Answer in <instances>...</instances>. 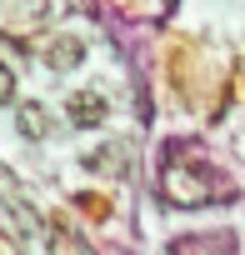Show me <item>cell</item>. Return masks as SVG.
<instances>
[{
  "label": "cell",
  "mask_w": 245,
  "mask_h": 255,
  "mask_svg": "<svg viewBox=\"0 0 245 255\" xmlns=\"http://www.w3.org/2000/svg\"><path fill=\"white\" fill-rule=\"evenodd\" d=\"M10 100H15V70L0 60V105H10Z\"/></svg>",
  "instance_id": "52a82bcc"
},
{
  "label": "cell",
  "mask_w": 245,
  "mask_h": 255,
  "mask_svg": "<svg viewBox=\"0 0 245 255\" xmlns=\"http://www.w3.org/2000/svg\"><path fill=\"white\" fill-rule=\"evenodd\" d=\"M15 130H20L25 140H45V135L55 130V120H50V110H45L40 100H20V105H15Z\"/></svg>",
  "instance_id": "7a4b0ae2"
},
{
  "label": "cell",
  "mask_w": 245,
  "mask_h": 255,
  "mask_svg": "<svg viewBox=\"0 0 245 255\" xmlns=\"http://www.w3.org/2000/svg\"><path fill=\"white\" fill-rule=\"evenodd\" d=\"M40 235H45L50 255H90V250H85V240H80L75 230H65V225H45Z\"/></svg>",
  "instance_id": "5b68a950"
},
{
  "label": "cell",
  "mask_w": 245,
  "mask_h": 255,
  "mask_svg": "<svg viewBox=\"0 0 245 255\" xmlns=\"http://www.w3.org/2000/svg\"><path fill=\"white\" fill-rule=\"evenodd\" d=\"M165 190H170V200H180V205H200V200H205L200 180L185 175V170H165Z\"/></svg>",
  "instance_id": "277c9868"
},
{
  "label": "cell",
  "mask_w": 245,
  "mask_h": 255,
  "mask_svg": "<svg viewBox=\"0 0 245 255\" xmlns=\"http://www.w3.org/2000/svg\"><path fill=\"white\" fill-rule=\"evenodd\" d=\"M85 170H95V175L125 170V145H100V150H90V155H85Z\"/></svg>",
  "instance_id": "8992f818"
},
{
  "label": "cell",
  "mask_w": 245,
  "mask_h": 255,
  "mask_svg": "<svg viewBox=\"0 0 245 255\" xmlns=\"http://www.w3.org/2000/svg\"><path fill=\"white\" fill-rule=\"evenodd\" d=\"M85 60V40L80 35H55L50 45H45V65L50 70H75Z\"/></svg>",
  "instance_id": "3957f363"
},
{
  "label": "cell",
  "mask_w": 245,
  "mask_h": 255,
  "mask_svg": "<svg viewBox=\"0 0 245 255\" xmlns=\"http://www.w3.org/2000/svg\"><path fill=\"white\" fill-rule=\"evenodd\" d=\"M105 115H110V105H105L100 90H75L65 100V120L75 125V130H95V125H105Z\"/></svg>",
  "instance_id": "6da1fadb"
}]
</instances>
